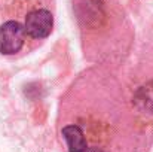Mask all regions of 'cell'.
Masks as SVG:
<instances>
[{
  "instance_id": "6da1fadb",
  "label": "cell",
  "mask_w": 153,
  "mask_h": 152,
  "mask_svg": "<svg viewBox=\"0 0 153 152\" xmlns=\"http://www.w3.org/2000/svg\"><path fill=\"white\" fill-rule=\"evenodd\" d=\"M27 40L25 27L18 21H6L0 25V52L4 55H15L22 49Z\"/></svg>"
},
{
  "instance_id": "7a4b0ae2",
  "label": "cell",
  "mask_w": 153,
  "mask_h": 152,
  "mask_svg": "<svg viewBox=\"0 0 153 152\" xmlns=\"http://www.w3.org/2000/svg\"><path fill=\"white\" fill-rule=\"evenodd\" d=\"M24 27L27 36L33 39H46L53 27V16L48 9H34L27 13Z\"/></svg>"
},
{
  "instance_id": "3957f363",
  "label": "cell",
  "mask_w": 153,
  "mask_h": 152,
  "mask_svg": "<svg viewBox=\"0 0 153 152\" xmlns=\"http://www.w3.org/2000/svg\"><path fill=\"white\" fill-rule=\"evenodd\" d=\"M61 134L67 143L68 152H86L88 145H86V139H85V134L80 127L67 125L62 128Z\"/></svg>"
},
{
  "instance_id": "277c9868",
  "label": "cell",
  "mask_w": 153,
  "mask_h": 152,
  "mask_svg": "<svg viewBox=\"0 0 153 152\" xmlns=\"http://www.w3.org/2000/svg\"><path fill=\"white\" fill-rule=\"evenodd\" d=\"M135 103L138 104L140 109L153 112V90L149 85L141 87L138 90V93L135 96Z\"/></svg>"
},
{
  "instance_id": "5b68a950",
  "label": "cell",
  "mask_w": 153,
  "mask_h": 152,
  "mask_svg": "<svg viewBox=\"0 0 153 152\" xmlns=\"http://www.w3.org/2000/svg\"><path fill=\"white\" fill-rule=\"evenodd\" d=\"M86 152H104L102 149H100V148H88L86 149Z\"/></svg>"
}]
</instances>
